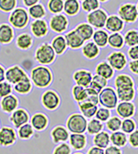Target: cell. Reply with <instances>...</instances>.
<instances>
[{"mask_svg": "<svg viewBox=\"0 0 138 154\" xmlns=\"http://www.w3.org/2000/svg\"><path fill=\"white\" fill-rule=\"evenodd\" d=\"M30 81L35 87L38 88H45L51 84L53 81V74L46 66H37L30 71Z\"/></svg>", "mask_w": 138, "mask_h": 154, "instance_id": "obj_1", "label": "cell"}, {"mask_svg": "<svg viewBox=\"0 0 138 154\" xmlns=\"http://www.w3.org/2000/svg\"><path fill=\"white\" fill-rule=\"evenodd\" d=\"M56 55L52 47L48 42H43L35 51V60L42 66L50 65L55 61Z\"/></svg>", "mask_w": 138, "mask_h": 154, "instance_id": "obj_2", "label": "cell"}, {"mask_svg": "<svg viewBox=\"0 0 138 154\" xmlns=\"http://www.w3.org/2000/svg\"><path fill=\"white\" fill-rule=\"evenodd\" d=\"M88 121L81 113H72L66 121V129L70 133L83 134L87 129Z\"/></svg>", "mask_w": 138, "mask_h": 154, "instance_id": "obj_3", "label": "cell"}, {"mask_svg": "<svg viewBox=\"0 0 138 154\" xmlns=\"http://www.w3.org/2000/svg\"><path fill=\"white\" fill-rule=\"evenodd\" d=\"M30 20V17L27 11L22 7H18L14 10L9 16V23L12 28L21 29L25 28Z\"/></svg>", "mask_w": 138, "mask_h": 154, "instance_id": "obj_4", "label": "cell"}, {"mask_svg": "<svg viewBox=\"0 0 138 154\" xmlns=\"http://www.w3.org/2000/svg\"><path fill=\"white\" fill-rule=\"evenodd\" d=\"M99 103L107 109H114L117 107L118 102V98L116 90L111 88H104L98 94Z\"/></svg>", "mask_w": 138, "mask_h": 154, "instance_id": "obj_5", "label": "cell"}, {"mask_svg": "<svg viewBox=\"0 0 138 154\" xmlns=\"http://www.w3.org/2000/svg\"><path fill=\"white\" fill-rule=\"evenodd\" d=\"M41 103L44 108L50 111L56 110L61 103V99L58 94L54 90L49 89L43 92L41 96Z\"/></svg>", "mask_w": 138, "mask_h": 154, "instance_id": "obj_6", "label": "cell"}, {"mask_svg": "<svg viewBox=\"0 0 138 154\" xmlns=\"http://www.w3.org/2000/svg\"><path fill=\"white\" fill-rule=\"evenodd\" d=\"M27 78H29V76L25 71L18 65L11 66L5 70V80L10 84L16 85Z\"/></svg>", "mask_w": 138, "mask_h": 154, "instance_id": "obj_7", "label": "cell"}, {"mask_svg": "<svg viewBox=\"0 0 138 154\" xmlns=\"http://www.w3.org/2000/svg\"><path fill=\"white\" fill-rule=\"evenodd\" d=\"M49 26L52 31L57 34H62L69 27V19L63 14L54 15L49 22Z\"/></svg>", "mask_w": 138, "mask_h": 154, "instance_id": "obj_8", "label": "cell"}, {"mask_svg": "<svg viewBox=\"0 0 138 154\" xmlns=\"http://www.w3.org/2000/svg\"><path fill=\"white\" fill-rule=\"evenodd\" d=\"M119 17L126 23H134L138 17L136 6L130 3H127L121 5L118 10Z\"/></svg>", "mask_w": 138, "mask_h": 154, "instance_id": "obj_9", "label": "cell"}, {"mask_svg": "<svg viewBox=\"0 0 138 154\" xmlns=\"http://www.w3.org/2000/svg\"><path fill=\"white\" fill-rule=\"evenodd\" d=\"M108 15L106 11L102 9H97L96 11L90 12L87 15V22L90 26L97 29H102L105 26Z\"/></svg>", "mask_w": 138, "mask_h": 154, "instance_id": "obj_10", "label": "cell"}, {"mask_svg": "<svg viewBox=\"0 0 138 154\" xmlns=\"http://www.w3.org/2000/svg\"><path fill=\"white\" fill-rule=\"evenodd\" d=\"M107 61L111 68L116 70L124 69L127 64L126 56L123 52H120V51L112 52L111 55L107 57Z\"/></svg>", "mask_w": 138, "mask_h": 154, "instance_id": "obj_11", "label": "cell"}, {"mask_svg": "<svg viewBox=\"0 0 138 154\" xmlns=\"http://www.w3.org/2000/svg\"><path fill=\"white\" fill-rule=\"evenodd\" d=\"M17 140V133L12 127L3 126L0 128V146H9Z\"/></svg>", "mask_w": 138, "mask_h": 154, "instance_id": "obj_12", "label": "cell"}, {"mask_svg": "<svg viewBox=\"0 0 138 154\" xmlns=\"http://www.w3.org/2000/svg\"><path fill=\"white\" fill-rule=\"evenodd\" d=\"M29 119V112L24 108H18L10 116V121L13 124L16 128H19L20 126L27 124Z\"/></svg>", "mask_w": 138, "mask_h": 154, "instance_id": "obj_13", "label": "cell"}, {"mask_svg": "<svg viewBox=\"0 0 138 154\" xmlns=\"http://www.w3.org/2000/svg\"><path fill=\"white\" fill-rule=\"evenodd\" d=\"M19 105V100L17 96L14 94H10L1 99L0 100V107L2 111L6 113H12L18 109Z\"/></svg>", "mask_w": 138, "mask_h": 154, "instance_id": "obj_14", "label": "cell"}, {"mask_svg": "<svg viewBox=\"0 0 138 154\" xmlns=\"http://www.w3.org/2000/svg\"><path fill=\"white\" fill-rule=\"evenodd\" d=\"M30 30L35 37L42 38L48 35L49 26L47 22L43 19L34 20L30 24Z\"/></svg>", "mask_w": 138, "mask_h": 154, "instance_id": "obj_15", "label": "cell"}, {"mask_svg": "<svg viewBox=\"0 0 138 154\" xmlns=\"http://www.w3.org/2000/svg\"><path fill=\"white\" fill-rule=\"evenodd\" d=\"M73 80L77 86L88 88L90 86L91 80H92V74L90 71L85 69L76 70L73 74Z\"/></svg>", "mask_w": 138, "mask_h": 154, "instance_id": "obj_16", "label": "cell"}, {"mask_svg": "<svg viewBox=\"0 0 138 154\" xmlns=\"http://www.w3.org/2000/svg\"><path fill=\"white\" fill-rule=\"evenodd\" d=\"M30 125L36 131H43L47 128L49 125V119L47 115L43 112H36L30 119Z\"/></svg>", "mask_w": 138, "mask_h": 154, "instance_id": "obj_17", "label": "cell"}, {"mask_svg": "<svg viewBox=\"0 0 138 154\" xmlns=\"http://www.w3.org/2000/svg\"><path fill=\"white\" fill-rule=\"evenodd\" d=\"M64 38L66 41L67 47L72 49H80L84 44V41L81 38V36L75 31V29H72L64 35Z\"/></svg>", "mask_w": 138, "mask_h": 154, "instance_id": "obj_18", "label": "cell"}, {"mask_svg": "<svg viewBox=\"0 0 138 154\" xmlns=\"http://www.w3.org/2000/svg\"><path fill=\"white\" fill-rule=\"evenodd\" d=\"M104 27H106V29L111 32L118 33L121 30H123V29L124 27V23L118 16L111 15L110 17H108Z\"/></svg>", "mask_w": 138, "mask_h": 154, "instance_id": "obj_19", "label": "cell"}, {"mask_svg": "<svg viewBox=\"0 0 138 154\" xmlns=\"http://www.w3.org/2000/svg\"><path fill=\"white\" fill-rule=\"evenodd\" d=\"M50 136L52 138L54 144H58L60 142L64 143L65 141L69 140V131L64 126H57L51 130Z\"/></svg>", "mask_w": 138, "mask_h": 154, "instance_id": "obj_20", "label": "cell"}, {"mask_svg": "<svg viewBox=\"0 0 138 154\" xmlns=\"http://www.w3.org/2000/svg\"><path fill=\"white\" fill-rule=\"evenodd\" d=\"M14 29L8 23H1L0 24V43L2 44H9L13 41Z\"/></svg>", "mask_w": 138, "mask_h": 154, "instance_id": "obj_21", "label": "cell"}, {"mask_svg": "<svg viewBox=\"0 0 138 154\" xmlns=\"http://www.w3.org/2000/svg\"><path fill=\"white\" fill-rule=\"evenodd\" d=\"M136 107L132 102H121L117 106V112L120 117L130 119L135 114Z\"/></svg>", "mask_w": 138, "mask_h": 154, "instance_id": "obj_22", "label": "cell"}, {"mask_svg": "<svg viewBox=\"0 0 138 154\" xmlns=\"http://www.w3.org/2000/svg\"><path fill=\"white\" fill-rule=\"evenodd\" d=\"M33 37L28 33H22L16 39L17 47L21 50H28L33 45Z\"/></svg>", "mask_w": 138, "mask_h": 154, "instance_id": "obj_23", "label": "cell"}, {"mask_svg": "<svg viewBox=\"0 0 138 154\" xmlns=\"http://www.w3.org/2000/svg\"><path fill=\"white\" fill-rule=\"evenodd\" d=\"M75 31L78 35L81 36V38L83 41H88L92 37V35L94 34V29L92 26H90L89 23H79L76 28Z\"/></svg>", "mask_w": 138, "mask_h": 154, "instance_id": "obj_24", "label": "cell"}, {"mask_svg": "<svg viewBox=\"0 0 138 154\" xmlns=\"http://www.w3.org/2000/svg\"><path fill=\"white\" fill-rule=\"evenodd\" d=\"M50 46L52 47L56 55H58V56L63 54L68 48L67 44H66L65 38L62 35H56V37H54L51 41Z\"/></svg>", "mask_w": 138, "mask_h": 154, "instance_id": "obj_25", "label": "cell"}, {"mask_svg": "<svg viewBox=\"0 0 138 154\" xmlns=\"http://www.w3.org/2000/svg\"><path fill=\"white\" fill-rule=\"evenodd\" d=\"M69 141L70 146L73 147L75 150H83L86 146L87 139L86 136L83 134H78V133H71L69 137Z\"/></svg>", "mask_w": 138, "mask_h": 154, "instance_id": "obj_26", "label": "cell"}, {"mask_svg": "<svg viewBox=\"0 0 138 154\" xmlns=\"http://www.w3.org/2000/svg\"><path fill=\"white\" fill-rule=\"evenodd\" d=\"M96 74L106 80L111 79L114 75V69L106 62L99 63L96 67Z\"/></svg>", "mask_w": 138, "mask_h": 154, "instance_id": "obj_27", "label": "cell"}, {"mask_svg": "<svg viewBox=\"0 0 138 154\" xmlns=\"http://www.w3.org/2000/svg\"><path fill=\"white\" fill-rule=\"evenodd\" d=\"M82 53L85 58H87L89 60H92L98 56L99 53H100V49L94 42H89L83 46Z\"/></svg>", "mask_w": 138, "mask_h": 154, "instance_id": "obj_28", "label": "cell"}, {"mask_svg": "<svg viewBox=\"0 0 138 154\" xmlns=\"http://www.w3.org/2000/svg\"><path fill=\"white\" fill-rule=\"evenodd\" d=\"M110 134L107 132L102 131L99 133L96 134L93 138V143L95 146L99 147L101 149H105L110 145Z\"/></svg>", "mask_w": 138, "mask_h": 154, "instance_id": "obj_29", "label": "cell"}, {"mask_svg": "<svg viewBox=\"0 0 138 154\" xmlns=\"http://www.w3.org/2000/svg\"><path fill=\"white\" fill-rule=\"evenodd\" d=\"M92 38H93V42L98 48H104L108 44L109 34L105 30L98 29L97 31H94Z\"/></svg>", "mask_w": 138, "mask_h": 154, "instance_id": "obj_30", "label": "cell"}, {"mask_svg": "<svg viewBox=\"0 0 138 154\" xmlns=\"http://www.w3.org/2000/svg\"><path fill=\"white\" fill-rule=\"evenodd\" d=\"M117 98L122 102H130L135 98V88H117Z\"/></svg>", "mask_w": 138, "mask_h": 154, "instance_id": "obj_31", "label": "cell"}, {"mask_svg": "<svg viewBox=\"0 0 138 154\" xmlns=\"http://www.w3.org/2000/svg\"><path fill=\"white\" fill-rule=\"evenodd\" d=\"M63 11L69 17L76 16L80 11V3L76 0H66L63 2Z\"/></svg>", "mask_w": 138, "mask_h": 154, "instance_id": "obj_32", "label": "cell"}, {"mask_svg": "<svg viewBox=\"0 0 138 154\" xmlns=\"http://www.w3.org/2000/svg\"><path fill=\"white\" fill-rule=\"evenodd\" d=\"M29 17H32L34 20H39L43 19L46 16V10L42 4H37L32 7L29 8L28 10Z\"/></svg>", "mask_w": 138, "mask_h": 154, "instance_id": "obj_33", "label": "cell"}, {"mask_svg": "<svg viewBox=\"0 0 138 154\" xmlns=\"http://www.w3.org/2000/svg\"><path fill=\"white\" fill-rule=\"evenodd\" d=\"M115 86L117 88H134L135 82L131 77L128 75H119L115 79Z\"/></svg>", "mask_w": 138, "mask_h": 154, "instance_id": "obj_34", "label": "cell"}, {"mask_svg": "<svg viewBox=\"0 0 138 154\" xmlns=\"http://www.w3.org/2000/svg\"><path fill=\"white\" fill-rule=\"evenodd\" d=\"M107 83H108V82H107L106 79L96 75L92 76L91 82H90V86L88 88L99 94V93L107 86Z\"/></svg>", "mask_w": 138, "mask_h": 154, "instance_id": "obj_35", "label": "cell"}, {"mask_svg": "<svg viewBox=\"0 0 138 154\" xmlns=\"http://www.w3.org/2000/svg\"><path fill=\"white\" fill-rule=\"evenodd\" d=\"M13 89L15 92L20 94H27L32 89V82L30 78L24 79L19 82L18 83L14 85Z\"/></svg>", "mask_w": 138, "mask_h": 154, "instance_id": "obj_36", "label": "cell"}, {"mask_svg": "<svg viewBox=\"0 0 138 154\" xmlns=\"http://www.w3.org/2000/svg\"><path fill=\"white\" fill-rule=\"evenodd\" d=\"M110 140H111V143L113 144V146L118 147V148L124 146L128 141L126 134L123 132H119V131L112 133V134L110 135Z\"/></svg>", "mask_w": 138, "mask_h": 154, "instance_id": "obj_37", "label": "cell"}, {"mask_svg": "<svg viewBox=\"0 0 138 154\" xmlns=\"http://www.w3.org/2000/svg\"><path fill=\"white\" fill-rule=\"evenodd\" d=\"M78 106H79L80 112H82V115L83 117L89 118V119L96 115V112L98 109L97 106L88 104V103H79Z\"/></svg>", "mask_w": 138, "mask_h": 154, "instance_id": "obj_38", "label": "cell"}, {"mask_svg": "<svg viewBox=\"0 0 138 154\" xmlns=\"http://www.w3.org/2000/svg\"><path fill=\"white\" fill-rule=\"evenodd\" d=\"M108 44L111 48L114 49H121L124 47V36L120 33H112L109 35L108 38Z\"/></svg>", "mask_w": 138, "mask_h": 154, "instance_id": "obj_39", "label": "cell"}, {"mask_svg": "<svg viewBox=\"0 0 138 154\" xmlns=\"http://www.w3.org/2000/svg\"><path fill=\"white\" fill-rule=\"evenodd\" d=\"M103 129H104V125L101 121L97 120V119H92L88 122L86 131L90 135H96L100 132H102Z\"/></svg>", "mask_w": 138, "mask_h": 154, "instance_id": "obj_40", "label": "cell"}, {"mask_svg": "<svg viewBox=\"0 0 138 154\" xmlns=\"http://www.w3.org/2000/svg\"><path fill=\"white\" fill-rule=\"evenodd\" d=\"M34 134V129L30 124H25L18 128V136L21 140H29Z\"/></svg>", "mask_w": 138, "mask_h": 154, "instance_id": "obj_41", "label": "cell"}, {"mask_svg": "<svg viewBox=\"0 0 138 154\" xmlns=\"http://www.w3.org/2000/svg\"><path fill=\"white\" fill-rule=\"evenodd\" d=\"M63 0H50L47 2L48 11L54 15L61 14L63 11Z\"/></svg>", "mask_w": 138, "mask_h": 154, "instance_id": "obj_42", "label": "cell"}, {"mask_svg": "<svg viewBox=\"0 0 138 154\" xmlns=\"http://www.w3.org/2000/svg\"><path fill=\"white\" fill-rule=\"evenodd\" d=\"M125 44L129 47H134L138 45V31L135 29H130L129 30L124 36Z\"/></svg>", "mask_w": 138, "mask_h": 154, "instance_id": "obj_43", "label": "cell"}, {"mask_svg": "<svg viewBox=\"0 0 138 154\" xmlns=\"http://www.w3.org/2000/svg\"><path fill=\"white\" fill-rule=\"evenodd\" d=\"M71 93H72L73 99L76 100L77 103L83 101V100L86 98V96H87L86 88H83V87H80V86H77V85H75L72 88Z\"/></svg>", "mask_w": 138, "mask_h": 154, "instance_id": "obj_44", "label": "cell"}, {"mask_svg": "<svg viewBox=\"0 0 138 154\" xmlns=\"http://www.w3.org/2000/svg\"><path fill=\"white\" fill-rule=\"evenodd\" d=\"M82 9L85 12H92L99 9L100 2L98 0H83L82 1Z\"/></svg>", "mask_w": 138, "mask_h": 154, "instance_id": "obj_45", "label": "cell"}, {"mask_svg": "<svg viewBox=\"0 0 138 154\" xmlns=\"http://www.w3.org/2000/svg\"><path fill=\"white\" fill-rule=\"evenodd\" d=\"M18 4L17 0H0V11L3 12H12Z\"/></svg>", "mask_w": 138, "mask_h": 154, "instance_id": "obj_46", "label": "cell"}, {"mask_svg": "<svg viewBox=\"0 0 138 154\" xmlns=\"http://www.w3.org/2000/svg\"><path fill=\"white\" fill-rule=\"evenodd\" d=\"M121 126H122V120L117 116H113L106 121L107 128L113 133L119 131Z\"/></svg>", "mask_w": 138, "mask_h": 154, "instance_id": "obj_47", "label": "cell"}, {"mask_svg": "<svg viewBox=\"0 0 138 154\" xmlns=\"http://www.w3.org/2000/svg\"><path fill=\"white\" fill-rule=\"evenodd\" d=\"M121 129L123 130V133L130 134L136 130V123L133 119H125L124 121H122Z\"/></svg>", "mask_w": 138, "mask_h": 154, "instance_id": "obj_48", "label": "cell"}, {"mask_svg": "<svg viewBox=\"0 0 138 154\" xmlns=\"http://www.w3.org/2000/svg\"><path fill=\"white\" fill-rule=\"evenodd\" d=\"M111 111L107 108L104 107H100L97 109V112H96V118L97 120L101 121V122H106L108 119L111 118Z\"/></svg>", "mask_w": 138, "mask_h": 154, "instance_id": "obj_49", "label": "cell"}, {"mask_svg": "<svg viewBox=\"0 0 138 154\" xmlns=\"http://www.w3.org/2000/svg\"><path fill=\"white\" fill-rule=\"evenodd\" d=\"M12 91H13L12 85L10 84L7 82H0V98H4L5 96L11 94Z\"/></svg>", "mask_w": 138, "mask_h": 154, "instance_id": "obj_50", "label": "cell"}, {"mask_svg": "<svg viewBox=\"0 0 138 154\" xmlns=\"http://www.w3.org/2000/svg\"><path fill=\"white\" fill-rule=\"evenodd\" d=\"M71 153V149L68 144L66 143H61L56 147L53 154H70Z\"/></svg>", "mask_w": 138, "mask_h": 154, "instance_id": "obj_51", "label": "cell"}, {"mask_svg": "<svg viewBox=\"0 0 138 154\" xmlns=\"http://www.w3.org/2000/svg\"><path fill=\"white\" fill-rule=\"evenodd\" d=\"M129 143L132 147L137 148L138 147V129L135 130L129 136Z\"/></svg>", "mask_w": 138, "mask_h": 154, "instance_id": "obj_52", "label": "cell"}, {"mask_svg": "<svg viewBox=\"0 0 138 154\" xmlns=\"http://www.w3.org/2000/svg\"><path fill=\"white\" fill-rule=\"evenodd\" d=\"M128 55H129V57L133 61L138 60V45L130 48L128 51Z\"/></svg>", "mask_w": 138, "mask_h": 154, "instance_id": "obj_53", "label": "cell"}, {"mask_svg": "<svg viewBox=\"0 0 138 154\" xmlns=\"http://www.w3.org/2000/svg\"><path fill=\"white\" fill-rule=\"evenodd\" d=\"M104 154H123L122 151L120 150V148L114 146H111L106 148V150L104 151Z\"/></svg>", "mask_w": 138, "mask_h": 154, "instance_id": "obj_54", "label": "cell"}, {"mask_svg": "<svg viewBox=\"0 0 138 154\" xmlns=\"http://www.w3.org/2000/svg\"><path fill=\"white\" fill-rule=\"evenodd\" d=\"M129 67H130V69L132 73L138 75V60L131 61L129 64Z\"/></svg>", "mask_w": 138, "mask_h": 154, "instance_id": "obj_55", "label": "cell"}, {"mask_svg": "<svg viewBox=\"0 0 138 154\" xmlns=\"http://www.w3.org/2000/svg\"><path fill=\"white\" fill-rule=\"evenodd\" d=\"M87 154H104V150L99 148V147L92 146L90 147Z\"/></svg>", "mask_w": 138, "mask_h": 154, "instance_id": "obj_56", "label": "cell"}, {"mask_svg": "<svg viewBox=\"0 0 138 154\" xmlns=\"http://www.w3.org/2000/svg\"><path fill=\"white\" fill-rule=\"evenodd\" d=\"M38 3H39V1H38V0H24V1H23L24 5L29 8L32 7L33 5H37V4H38Z\"/></svg>", "mask_w": 138, "mask_h": 154, "instance_id": "obj_57", "label": "cell"}, {"mask_svg": "<svg viewBox=\"0 0 138 154\" xmlns=\"http://www.w3.org/2000/svg\"><path fill=\"white\" fill-rule=\"evenodd\" d=\"M5 69L2 65H0V82H5Z\"/></svg>", "mask_w": 138, "mask_h": 154, "instance_id": "obj_58", "label": "cell"}, {"mask_svg": "<svg viewBox=\"0 0 138 154\" xmlns=\"http://www.w3.org/2000/svg\"><path fill=\"white\" fill-rule=\"evenodd\" d=\"M136 10H137V12H138V3H137V5H136Z\"/></svg>", "mask_w": 138, "mask_h": 154, "instance_id": "obj_59", "label": "cell"}, {"mask_svg": "<svg viewBox=\"0 0 138 154\" xmlns=\"http://www.w3.org/2000/svg\"><path fill=\"white\" fill-rule=\"evenodd\" d=\"M74 154H83V153H80V152H76V153Z\"/></svg>", "mask_w": 138, "mask_h": 154, "instance_id": "obj_60", "label": "cell"}, {"mask_svg": "<svg viewBox=\"0 0 138 154\" xmlns=\"http://www.w3.org/2000/svg\"><path fill=\"white\" fill-rule=\"evenodd\" d=\"M137 92H138V88H137Z\"/></svg>", "mask_w": 138, "mask_h": 154, "instance_id": "obj_61", "label": "cell"}]
</instances>
